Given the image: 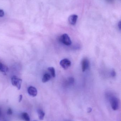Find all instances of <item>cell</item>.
I'll list each match as a JSON object with an SVG mask.
<instances>
[{"mask_svg":"<svg viewBox=\"0 0 121 121\" xmlns=\"http://www.w3.org/2000/svg\"><path fill=\"white\" fill-rule=\"evenodd\" d=\"M60 42L65 45L69 46L72 44L70 38L67 34H64L61 35L60 38Z\"/></svg>","mask_w":121,"mask_h":121,"instance_id":"6da1fadb","label":"cell"},{"mask_svg":"<svg viewBox=\"0 0 121 121\" xmlns=\"http://www.w3.org/2000/svg\"><path fill=\"white\" fill-rule=\"evenodd\" d=\"M22 80L16 76H13L11 78V83L14 86L16 87L18 90H20L21 87Z\"/></svg>","mask_w":121,"mask_h":121,"instance_id":"7a4b0ae2","label":"cell"},{"mask_svg":"<svg viewBox=\"0 0 121 121\" xmlns=\"http://www.w3.org/2000/svg\"><path fill=\"white\" fill-rule=\"evenodd\" d=\"M110 101L112 109L114 111L118 109L119 106L118 99L117 97H113L111 98Z\"/></svg>","mask_w":121,"mask_h":121,"instance_id":"3957f363","label":"cell"},{"mask_svg":"<svg viewBox=\"0 0 121 121\" xmlns=\"http://www.w3.org/2000/svg\"><path fill=\"white\" fill-rule=\"evenodd\" d=\"M72 63L71 61L67 59H63L60 62V65L64 69H68L71 66Z\"/></svg>","mask_w":121,"mask_h":121,"instance_id":"277c9868","label":"cell"},{"mask_svg":"<svg viewBox=\"0 0 121 121\" xmlns=\"http://www.w3.org/2000/svg\"><path fill=\"white\" fill-rule=\"evenodd\" d=\"M82 69L83 72H85L90 65V62L87 58H84L81 62Z\"/></svg>","mask_w":121,"mask_h":121,"instance_id":"5b68a950","label":"cell"},{"mask_svg":"<svg viewBox=\"0 0 121 121\" xmlns=\"http://www.w3.org/2000/svg\"><path fill=\"white\" fill-rule=\"evenodd\" d=\"M27 91L29 95L33 97L36 96L37 94V89L35 87L32 86L29 87L28 88Z\"/></svg>","mask_w":121,"mask_h":121,"instance_id":"8992f818","label":"cell"},{"mask_svg":"<svg viewBox=\"0 0 121 121\" xmlns=\"http://www.w3.org/2000/svg\"><path fill=\"white\" fill-rule=\"evenodd\" d=\"M77 18H78V16L74 14V15H71L69 17V19H68L69 22L71 25H74L76 23Z\"/></svg>","mask_w":121,"mask_h":121,"instance_id":"52a82bcc","label":"cell"},{"mask_svg":"<svg viewBox=\"0 0 121 121\" xmlns=\"http://www.w3.org/2000/svg\"><path fill=\"white\" fill-rule=\"evenodd\" d=\"M51 76L50 74L48 73H45L43 77L42 82H48L51 79Z\"/></svg>","mask_w":121,"mask_h":121,"instance_id":"ba28073f","label":"cell"},{"mask_svg":"<svg viewBox=\"0 0 121 121\" xmlns=\"http://www.w3.org/2000/svg\"><path fill=\"white\" fill-rule=\"evenodd\" d=\"M38 114V117L40 120H43L45 116V113L43 110L41 109H39L37 111Z\"/></svg>","mask_w":121,"mask_h":121,"instance_id":"9c48e42d","label":"cell"},{"mask_svg":"<svg viewBox=\"0 0 121 121\" xmlns=\"http://www.w3.org/2000/svg\"><path fill=\"white\" fill-rule=\"evenodd\" d=\"M8 67L0 62V71L2 72L5 73L8 72Z\"/></svg>","mask_w":121,"mask_h":121,"instance_id":"30bf717a","label":"cell"},{"mask_svg":"<svg viewBox=\"0 0 121 121\" xmlns=\"http://www.w3.org/2000/svg\"><path fill=\"white\" fill-rule=\"evenodd\" d=\"M21 118L22 119L25 121H30V118L29 115L27 113L24 112L21 114Z\"/></svg>","mask_w":121,"mask_h":121,"instance_id":"8fae6325","label":"cell"},{"mask_svg":"<svg viewBox=\"0 0 121 121\" xmlns=\"http://www.w3.org/2000/svg\"><path fill=\"white\" fill-rule=\"evenodd\" d=\"M48 70L50 73L51 76L53 77H55L56 75H55V71L54 68L53 67H49L48 68Z\"/></svg>","mask_w":121,"mask_h":121,"instance_id":"7c38bea8","label":"cell"},{"mask_svg":"<svg viewBox=\"0 0 121 121\" xmlns=\"http://www.w3.org/2000/svg\"><path fill=\"white\" fill-rule=\"evenodd\" d=\"M13 113V111H12V109L11 108H9L8 109V111H7V114L9 115H11Z\"/></svg>","mask_w":121,"mask_h":121,"instance_id":"4fadbf2b","label":"cell"},{"mask_svg":"<svg viewBox=\"0 0 121 121\" xmlns=\"http://www.w3.org/2000/svg\"><path fill=\"white\" fill-rule=\"evenodd\" d=\"M4 15V11L1 9H0V17H3Z\"/></svg>","mask_w":121,"mask_h":121,"instance_id":"5bb4252c","label":"cell"},{"mask_svg":"<svg viewBox=\"0 0 121 121\" xmlns=\"http://www.w3.org/2000/svg\"><path fill=\"white\" fill-rule=\"evenodd\" d=\"M111 75L112 77H115L116 75V72L114 70H112L111 72Z\"/></svg>","mask_w":121,"mask_h":121,"instance_id":"9a60e30c","label":"cell"},{"mask_svg":"<svg viewBox=\"0 0 121 121\" xmlns=\"http://www.w3.org/2000/svg\"><path fill=\"white\" fill-rule=\"evenodd\" d=\"M22 95H20L19 96V102H21V101H22Z\"/></svg>","mask_w":121,"mask_h":121,"instance_id":"2e32d148","label":"cell"},{"mask_svg":"<svg viewBox=\"0 0 121 121\" xmlns=\"http://www.w3.org/2000/svg\"><path fill=\"white\" fill-rule=\"evenodd\" d=\"M92 110V109L91 108H88V110H87V112L89 113H90V112H91Z\"/></svg>","mask_w":121,"mask_h":121,"instance_id":"e0dca14e","label":"cell"},{"mask_svg":"<svg viewBox=\"0 0 121 121\" xmlns=\"http://www.w3.org/2000/svg\"><path fill=\"white\" fill-rule=\"evenodd\" d=\"M118 26L119 28V29L121 30V22L120 21L119 22V23H118Z\"/></svg>","mask_w":121,"mask_h":121,"instance_id":"ac0fdd59","label":"cell"},{"mask_svg":"<svg viewBox=\"0 0 121 121\" xmlns=\"http://www.w3.org/2000/svg\"><path fill=\"white\" fill-rule=\"evenodd\" d=\"M1 114V111L0 108V118Z\"/></svg>","mask_w":121,"mask_h":121,"instance_id":"d6986e66","label":"cell"},{"mask_svg":"<svg viewBox=\"0 0 121 121\" xmlns=\"http://www.w3.org/2000/svg\"></svg>","mask_w":121,"mask_h":121,"instance_id":"ffe728a7","label":"cell"}]
</instances>
